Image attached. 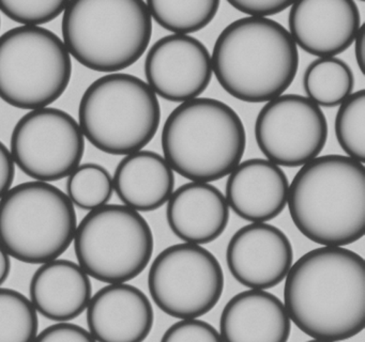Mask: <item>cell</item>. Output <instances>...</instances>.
I'll return each instance as SVG.
<instances>
[{
    "label": "cell",
    "mask_w": 365,
    "mask_h": 342,
    "mask_svg": "<svg viewBox=\"0 0 365 342\" xmlns=\"http://www.w3.org/2000/svg\"><path fill=\"white\" fill-rule=\"evenodd\" d=\"M71 56L43 27L20 26L0 36V98L25 110L50 106L67 90Z\"/></svg>",
    "instance_id": "8"
},
{
    "label": "cell",
    "mask_w": 365,
    "mask_h": 342,
    "mask_svg": "<svg viewBox=\"0 0 365 342\" xmlns=\"http://www.w3.org/2000/svg\"><path fill=\"white\" fill-rule=\"evenodd\" d=\"M230 207L210 183L189 182L174 190L166 218L170 230L185 243L205 245L219 239L230 222Z\"/></svg>",
    "instance_id": "18"
},
{
    "label": "cell",
    "mask_w": 365,
    "mask_h": 342,
    "mask_svg": "<svg viewBox=\"0 0 365 342\" xmlns=\"http://www.w3.org/2000/svg\"><path fill=\"white\" fill-rule=\"evenodd\" d=\"M14 164L35 181H59L81 165L85 137L78 122L54 107L35 109L14 126L10 142Z\"/></svg>",
    "instance_id": "11"
},
{
    "label": "cell",
    "mask_w": 365,
    "mask_h": 342,
    "mask_svg": "<svg viewBox=\"0 0 365 342\" xmlns=\"http://www.w3.org/2000/svg\"><path fill=\"white\" fill-rule=\"evenodd\" d=\"M307 342H331V341H327V340L313 339V340H309V341H307Z\"/></svg>",
    "instance_id": "34"
},
{
    "label": "cell",
    "mask_w": 365,
    "mask_h": 342,
    "mask_svg": "<svg viewBox=\"0 0 365 342\" xmlns=\"http://www.w3.org/2000/svg\"><path fill=\"white\" fill-rule=\"evenodd\" d=\"M11 273V256L0 245V288L7 281Z\"/></svg>",
    "instance_id": "33"
},
{
    "label": "cell",
    "mask_w": 365,
    "mask_h": 342,
    "mask_svg": "<svg viewBox=\"0 0 365 342\" xmlns=\"http://www.w3.org/2000/svg\"><path fill=\"white\" fill-rule=\"evenodd\" d=\"M114 192L125 207L153 212L168 202L175 190V173L157 152L140 151L125 155L114 177Z\"/></svg>",
    "instance_id": "21"
},
{
    "label": "cell",
    "mask_w": 365,
    "mask_h": 342,
    "mask_svg": "<svg viewBox=\"0 0 365 342\" xmlns=\"http://www.w3.org/2000/svg\"><path fill=\"white\" fill-rule=\"evenodd\" d=\"M34 342H97L87 329L70 322L56 323L38 333Z\"/></svg>",
    "instance_id": "29"
},
{
    "label": "cell",
    "mask_w": 365,
    "mask_h": 342,
    "mask_svg": "<svg viewBox=\"0 0 365 342\" xmlns=\"http://www.w3.org/2000/svg\"><path fill=\"white\" fill-rule=\"evenodd\" d=\"M258 147L279 167L304 166L318 157L328 139V122L307 96L282 94L266 103L255 122Z\"/></svg>",
    "instance_id": "12"
},
{
    "label": "cell",
    "mask_w": 365,
    "mask_h": 342,
    "mask_svg": "<svg viewBox=\"0 0 365 342\" xmlns=\"http://www.w3.org/2000/svg\"><path fill=\"white\" fill-rule=\"evenodd\" d=\"M288 192L289 182L281 167L268 160L251 158L230 173L225 198L230 209L242 219L267 222L284 211Z\"/></svg>",
    "instance_id": "17"
},
{
    "label": "cell",
    "mask_w": 365,
    "mask_h": 342,
    "mask_svg": "<svg viewBox=\"0 0 365 342\" xmlns=\"http://www.w3.org/2000/svg\"><path fill=\"white\" fill-rule=\"evenodd\" d=\"M290 321L313 339H350L365 327V261L344 247L322 246L303 254L285 278Z\"/></svg>",
    "instance_id": "1"
},
{
    "label": "cell",
    "mask_w": 365,
    "mask_h": 342,
    "mask_svg": "<svg viewBox=\"0 0 365 342\" xmlns=\"http://www.w3.org/2000/svg\"><path fill=\"white\" fill-rule=\"evenodd\" d=\"M39 331L38 312L23 293L0 288V342H34Z\"/></svg>",
    "instance_id": "24"
},
{
    "label": "cell",
    "mask_w": 365,
    "mask_h": 342,
    "mask_svg": "<svg viewBox=\"0 0 365 342\" xmlns=\"http://www.w3.org/2000/svg\"><path fill=\"white\" fill-rule=\"evenodd\" d=\"M211 61L213 74L228 94L243 102L267 103L292 85L299 51L281 24L243 17L217 36Z\"/></svg>",
    "instance_id": "3"
},
{
    "label": "cell",
    "mask_w": 365,
    "mask_h": 342,
    "mask_svg": "<svg viewBox=\"0 0 365 342\" xmlns=\"http://www.w3.org/2000/svg\"><path fill=\"white\" fill-rule=\"evenodd\" d=\"M247 133L238 113L222 100L181 103L162 130L164 158L191 182L210 183L232 173L242 160Z\"/></svg>",
    "instance_id": "4"
},
{
    "label": "cell",
    "mask_w": 365,
    "mask_h": 342,
    "mask_svg": "<svg viewBox=\"0 0 365 342\" xmlns=\"http://www.w3.org/2000/svg\"><path fill=\"white\" fill-rule=\"evenodd\" d=\"M161 342H223V340L212 325L197 318H190L173 324L164 333Z\"/></svg>",
    "instance_id": "28"
},
{
    "label": "cell",
    "mask_w": 365,
    "mask_h": 342,
    "mask_svg": "<svg viewBox=\"0 0 365 342\" xmlns=\"http://www.w3.org/2000/svg\"><path fill=\"white\" fill-rule=\"evenodd\" d=\"M161 106L148 83L125 73L104 75L83 94L78 124L85 139L112 155L144 149L157 134Z\"/></svg>",
    "instance_id": "6"
},
{
    "label": "cell",
    "mask_w": 365,
    "mask_h": 342,
    "mask_svg": "<svg viewBox=\"0 0 365 342\" xmlns=\"http://www.w3.org/2000/svg\"><path fill=\"white\" fill-rule=\"evenodd\" d=\"M16 177V164L11 152L0 141V200L9 192Z\"/></svg>",
    "instance_id": "31"
},
{
    "label": "cell",
    "mask_w": 365,
    "mask_h": 342,
    "mask_svg": "<svg viewBox=\"0 0 365 342\" xmlns=\"http://www.w3.org/2000/svg\"><path fill=\"white\" fill-rule=\"evenodd\" d=\"M365 25L361 26L356 38H354V53L356 63L361 72H365Z\"/></svg>",
    "instance_id": "32"
},
{
    "label": "cell",
    "mask_w": 365,
    "mask_h": 342,
    "mask_svg": "<svg viewBox=\"0 0 365 342\" xmlns=\"http://www.w3.org/2000/svg\"><path fill=\"white\" fill-rule=\"evenodd\" d=\"M226 261L237 281L251 290H267L285 279L294 262V250L281 229L251 222L232 235Z\"/></svg>",
    "instance_id": "14"
},
{
    "label": "cell",
    "mask_w": 365,
    "mask_h": 342,
    "mask_svg": "<svg viewBox=\"0 0 365 342\" xmlns=\"http://www.w3.org/2000/svg\"><path fill=\"white\" fill-rule=\"evenodd\" d=\"M289 33L297 47L318 58L347 51L361 28L358 4L351 0H302L290 6Z\"/></svg>",
    "instance_id": "15"
},
{
    "label": "cell",
    "mask_w": 365,
    "mask_h": 342,
    "mask_svg": "<svg viewBox=\"0 0 365 342\" xmlns=\"http://www.w3.org/2000/svg\"><path fill=\"white\" fill-rule=\"evenodd\" d=\"M86 310L88 331L97 342H144L155 322L147 295L127 282L100 289Z\"/></svg>",
    "instance_id": "16"
},
{
    "label": "cell",
    "mask_w": 365,
    "mask_h": 342,
    "mask_svg": "<svg viewBox=\"0 0 365 342\" xmlns=\"http://www.w3.org/2000/svg\"><path fill=\"white\" fill-rule=\"evenodd\" d=\"M303 88L307 98L317 106H339L354 93V72L339 58H318L305 70Z\"/></svg>",
    "instance_id": "22"
},
{
    "label": "cell",
    "mask_w": 365,
    "mask_h": 342,
    "mask_svg": "<svg viewBox=\"0 0 365 342\" xmlns=\"http://www.w3.org/2000/svg\"><path fill=\"white\" fill-rule=\"evenodd\" d=\"M287 203L294 226L314 243L359 241L365 233L364 164L336 154L314 158L294 175Z\"/></svg>",
    "instance_id": "2"
},
{
    "label": "cell",
    "mask_w": 365,
    "mask_h": 342,
    "mask_svg": "<svg viewBox=\"0 0 365 342\" xmlns=\"http://www.w3.org/2000/svg\"><path fill=\"white\" fill-rule=\"evenodd\" d=\"M228 4L250 17L258 19H268V16L279 14L292 4L285 0H230Z\"/></svg>",
    "instance_id": "30"
},
{
    "label": "cell",
    "mask_w": 365,
    "mask_h": 342,
    "mask_svg": "<svg viewBox=\"0 0 365 342\" xmlns=\"http://www.w3.org/2000/svg\"><path fill=\"white\" fill-rule=\"evenodd\" d=\"M76 228L73 203L52 184L25 182L0 200V245L21 262L58 259L73 243Z\"/></svg>",
    "instance_id": "7"
},
{
    "label": "cell",
    "mask_w": 365,
    "mask_h": 342,
    "mask_svg": "<svg viewBox=\"0 0 365 342\" xmlns=\"http://www.w3.org/2000/svg\"><path fill=\"white\" fill-rule=\"evenodd\" d=\"M292 321L281 299L264 290L235 295L220 320L223 342H287Z\"/></svg>",
    "instance_id": "19"
},
{
    "label": "cell",
    "mask_w": 365,
    "mask_h": 342,
    "mask_svg": "<svg viewBox=\"0 0 365 342\" xmlns=\"http://www.w3.org/2000/svg\"><path fill=\"white\" fill-rule=\"evenodd\" d=\"M66 0H0V12L27 27H40L65 12Z\"/></svg>",
    "instance_id": "27"
},
{
    "label": "cell",
    "mask_w": 365,
    "mask_h": 342,
    "mask_svg": "<svg viewBox=\"0 0 365 342\" xmlns=\"http://www.w3.org/2000/svg\"><path fill=\"white\" fill-rule=\"evenodd\" d=\"M151 19L174 34L189 36L200 31L219 12V0H148Z\"/></svg>",
    "instance_id": "23"
},
{
    "label": "cell",
    "mask_w": 365,
    "mask_h": 342,
    "mask_svg": "<svg viewBox=\"0 0 365 342\" xmlns=\"http://www.w3.org/2000/svg\"><path fill=\"white\" fill-rule=\"evenodd\" d=\"M153 36V19L143 0L68 1L63 42L82 66L118 73L142 58Z\"/></svg>",
    "instance_id": "5"
},
{
    "label": "cell",
    "mask_w": 365,
    "mask_h": 342,
    "mask_svg": "<svg viewBox=\"0 0 365 342\" xmlns=\"http://www.w3.org/2000/svg\"><path fill=\"white\" fill-rule=\"evenodd\" d=\"M73 243L83 271L108 284H125L140 275L155 248L147 220L123 204L89 212L78 224Z\"/></svg>",
    "instance_id": "9"
},
{
    "label": "cell",
    "mask_w": 365,
    "mask_h": 342,
    "mask_svg": "<svg viewBox=\"0 0 365 342\" xmlns=\"http://www.w3.org/2000/svg\"><path fill=\"white\" fill-rule=\"evenodd\" d=\"M145 75L157 96L170 102H187L200 98L210 85L211 55L198 38L170 34L149 49Z\"/></svg>",
    "instance_id": "13"
},
{
    "label": "cell",
    "mask_w": 365,
    "mask_h": 342,
    "mask_svg": "<svg viewBox=\"0 0 365 342\" xmlns=\"http://www.w3.org/2000/svg\"><path fill=\"white\" fill-rule=\"evenodd\" d=\"M29 294L38 314L55 322H70L88 307L93 286L78 263L58 258L35 271Z\"/></svg>",
    "instance_id": "20"
},
{
    "label": "cell",
    "mask_w": 365,
    "mask_h": 342,
    "mask_svg": "<svg viewBox=\"0 0 365 342\" xmlns=\"http://www.w3.org/2000/svg\"><path fill=\"white\" fill-rule=\"evenodd\" d=\"M335 135L348 157L365 162V90L352 93L339 105Z\"/></svg>",
    "instance_id": "26"
},
{
    "label": "cell",
    "mask_w": 365,
    "mask_h": 342,
    "mask_svg": "<svg viewBox=\"0 0 365 342\" xmlns=\"http://www.w3.org/2000/svg\"><path fill=\"white\" fill-rule=\"evenodd\" d=\"M114 194L113 177L96 162L81 164L67 180V196L74 207L93 211L108 204Z\"/></svg>",
    "instance_id": "25"
},
{
    "label": "cell",
    "mask_w": 365,
    "mask_h": 342,
    "mask_svg": "<svg viewBox=\"0 0 365 342\" xmlns=\"http://www.w3.org/2000/svg\"><path fill=\"white\" fill-rule=\"evenodd\" d=\"M155 305L181 320L198 318L213 309L224 291V273L215 254L202 246L182 243L158 254L148 274Z\"/></svg>",
    "instance_id": "10"
}]
</instances>
